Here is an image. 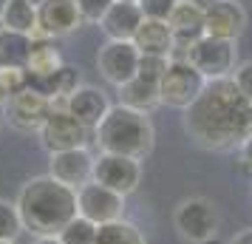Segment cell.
<instances>
[{
  "mask_svg": "<svg viewBox=\"0 0 252 244\" xmlns=\"http://www.w3.org/2000/svg\"><path fill=\"white\" fill-rule=\"evenodd\" d=\"M145 20V14L139 9V3H125V0H114L111 9L102 14L99 29L108 40H133L139 26Z\"/></svg>",
  "mask_w": 252,
  "mask_h": 244,
  "instance_id": "17",
  "label": "cell"
},
{
  "mask_svg": "<svg viewBox=\"0 0 252 244\" xmlns=\"http://www.w3.org/2000/svg\"><path fill=\"white\" fill-rule=\"evenodd\" d=\"M94 142L99 145V153H119L145 162L156 148V128L150 114L116 103L94 131Z\"/></svg>",
  "mask_w": 252,
  "mask_h": 244,
  "instance_id": "3",
  "label": "cell"
},
{
  "mask_svg": "<svg viewBox=\"0 0 252 244\" xmlns=\"http://www.w3.org/2000/svg\"><path fill=\"white\" fill-rule=\"evenodd\" d=\"M139 57L142 54L133 46V40H105L96 51V71L102 74L105 82L119 88L136 77Z\"/></svg>",
  "mask_w": 252,
  "mask_h": 244,
  "instance_id": "10",
  "label": "cell"
},
{
  "mask_svg": "<svg viewBox=\"0 0 252 244\" xmlns=\"http://www.w3.org/2000/svg\"><path fill=\"white\" fill-rule=\"evenodd\" d=\"M201 244H227V242H221L218 236H213V239H207V242H201Z\"/></svg>",
  "mask_w": 252,
  "mask_h": 244,
  "instance_id": "35",
  "label": "cell"
},
{
  "mask_svg": "<svg viewBox=\"0 0 252 244\" xmlns=\"http://www.w3.org/2000/svg\"><path fill=\"white\" fill-rule=\"evenodd\" d=\"M173 227L184 242L201 244L218 236V208L207 196H187L173 210Z\"/></svg>",
  "mask_w": 252,
  "mask_h": 244,
  "instance_id": "5",
  "label": "cell"
},
{
  "mask_svg": "<svg viewBox=\"0 0 252 244\" xmlns=\"http://www.w3.org/2000/svg\"><path fill=\"white\" fill-rule=\"evenodd\" d=\"M74 3H77V9H80L82 23H99L102 14L111 9L114 0H74Z\"/></svg>",
  "mask_w": 252,
  "mask_h": 244,
  "instance_id": "29",
  "label": "cell"
},
{
  "mask_svg": "<svg viewBox=\"0 0 252 244\" xmlns=\"http://www.w3.org/2000/svg\"><path fill=\"white\" fill-rule=\"evenodd\" d=\"M207 80L190 66L187 57H170L167 71L159 80V103L176 111H187L204 91Z\"/></svg>",
  "mask_w": 252,
  "mask_h": 244,
  "instance_id": "4",
  "label": "cell"
},
{
  "mask_svg": "<svg viewBox=\"0 0 252 244\" xmlns=\"http://www.w3.org/2000/svg\"><path fill=\"white\" fill-rule=\"evenodd\" d=\"M167 26H170L173 40H176V54L173 57H184L187 48H193L204 37V9H198L193 0H179Z\"/></svg>",
  "mask_w": 252,
  "mask_h": 244,
  "instance_id": "16",
  "label": "cell"
},
{
  "mask_svg": "<svg viewBox=\"0 0 252 244\" xmlns=\"http://www.w3.org/2000/svg\"><path fill=\"white\" fill-rule=\"evenodd\" d=\"M184 57L207 82L210 80H227L238 66V48L229 40H216V37H201L193 48H187Z\"/></svg>",
  "mask_w": 252,
  "mask_h": 244,
  "instance_id": "8",
  "label": "cell"
},
{
  "mask_svg": "<svg viewBox=\"0 0 252 244\" xmlns=\"http://www.w3.org/2000/svg\"><path fill=\"white\" fill-rule=\"evenodd\" d=\"M77 216L88 219L96 227L119 221L125 219V196H119L96 182H88L77 190Z\"/></svg>",
  "mask_w": 252,
  "mask_h": 244,
  "instance_id": "11",
  "label": "cell"
},
{
  "mask_svg": "<svg viewBox=\"0 0 252 244\" xmlns=\"http://www.w3.org/2000/svg\"><path fill=\"white\" fill-rule=\"evenodd\" d=\"M82 26L74 0H37V37H68Z\"/></svg>",
  "mask_w": 252,
  "mask_h": 244,
  "instance_id": "13",
  "label": "cell"
},
{
  "mask_svg": "<svg viewBox=\"0 0 252 244\" xmlns=\"http://www.w3.org/2000/svg\"><path fill=\"white\" fill-rule=\"evenodd\" d=\"M184 114L187 137L204 151H238L252 134V103L229 80H210Z\"/></svg>",
  "mask_w": 252,
  "mask_h": 244,
  "instance_id": "1",
  "label": "cell"
},
{
  "mask_svg": "<svg viewBox=\"0 0 252 244\" xmlns=\"http://www.w3.org/2000/svg\"><path fill=\"white\" fill-rule=\"evenodd\" d=\"M167 63H170V57H153V54H142V57H139L136 77H142V80H148V82H159L161 74L167 71Z\"/></svg>",
  "mask_w": 252,
  "mask_h": 244,
  "instance_id": "27",
  "label": "cell"
},
{
  "mask_svg": "<svg viewBox=\"0 0 252 244\" xmlns=\"http://www.w3.org/2000/svg\"><path fill=\"white\" fill-rule=\"evenodd\" d=\"M142 176H145V168L139 159H130V156H119V153H96L94 156V179L96 185L114 190L119 196H130L136 193L139 185H142Z\"/></svg>",
  "mask_w": 252,
  "mask_h": 244,
  "instance_id": "7",
  "label": "cell"
},
{
  "mask_svg": "<svg viewBox=\"0 0 252 244\" xmlns=\"http://www.w3.org/2000/svg\"><path fill=\"white\" fill-rule=\"evenodd\" d=\"M51 108H54V103L48 97L34 91L32 85H26L23 91H17L9 103L0 108V114H3V119L14 131H20V134H37V131L43 128L46 116L51 114Z\"/></svg>",
  "mask_w": 252,
  "mask_h": 244,
  "instance_id": "9",
  "label": "cell"
},
{
  "mask_svg": "<svg viewBox=\"0 0 252 244\" xmlns=\"http://www.w3.org/2000/svg\"><path fill=\"white\" fill-rule=\"evenodd\" d=\"M119 103L127 105V108H136V111H145L150 114L159 103V82H148L142 77H133L130 82L119 85Z\"/></svg>",
  "mask_w": 252,
  "mask_h": 244,
  "instance_id": "23",
  "label": "cell"
},
{
  "mask_svg": "<svg viewBox=\"0 0 252 244\" xmlns=\"http://www.w3.org/2000/svg\"><path fill=\"white\" fill-rule=\"evenodd\" d=\"M238 171L252 179V134L241 142V148H238Z\"/></svg>",
  "mask_w": 252,
  "mask_h": 244,
  "instance_id": "31",
  "label": "cell"
},
{
  "mask_svg": "<svg viewBox=\"0 0 252 244\" xmlns=\"http://www.w3.org/2000/svg\"><path fill=\"white\" fill-rule=\"evenodd\" d=\"M32 43H34V37L0 29V69L26 71V63H29V54H32Z\"/></svg>",
  "mask_w": 252,
  "mask_h": 244,
  "instance_id": "22",
  "label": "cell"
},
{
  "mask_svg": "<svg viewBox=\"0 0 252 244\" xmlns=\"http://www.w3.org/2000/svg\"><path fill=\"white\" fill-rule=\"evenodd\" d=\"M32 244H60L57 236H40V239H32Z\"/></svg>",
  "mask_w": 252,
  "mask_h": 244,
  "instance_id": "33",
  "label": "cell"
},
{
  "mask_svg": "<svg viewBox=\"0 0 252 244\" xmlns=\"http://www.w3.org/2000/svg\"><path fill=\"white\" fill-rule=\"evenodd\" d=\"M29 85H32L34 91H40L43 97H48L54 105H63L71 94L82 85V80H80V69H77V66L63 63L51 77H46V80H29Z\"/></svg>",
  "mask_w": 252,
  "mask_h": 244,
  "instance_id": "19",
  "label": "cell"
},
{
  "mask_svg": "<svg viewBox=\"0 0 252 244\" xmlns=\"http://www.w3.org/2000/svg\"><path fill=\"white\" fill-rule=\"evenodd\" d=\"M133 46L139 48V54H153V57L176 54V40L164 20H142L139 32L133 35Z\"/></svg>",
  "mask_w": 252,
  "mask_h": 244,
  "instance_id": "18",
  "label": "cell"
},
{
  "mask_svg": "<svg viewBox=\"0 0 252 244\" xmlns=\"http://www.w3.org/2000/svg\"><path fill=\"white\" fill-rule=\"evenodd\" d=\"M0 29L37 37V0H9L0 17Z\"/></svg>",
  "mask_w": 252,
  "mask_h": 244,
  "instance_id": "21",
  "label": "cell"
},
{
  "mask_svg": "<svg viewBox=\"0 0 252 244\" xmlns=\"http://www.w3.org/2000/svg\"><path fill=\"white\" fill-rule=\"evenodd\" d=\"M179 0H139V9L145 14V20H170L173 9Z\"/></svg>",
  "mask_w": 252,
  "mask_h": 244,
  "instance_id": "28",
  "label": "cell"
},
{
  "mask_svg": "<svg viewBox=\"0 0 252 244\" xmlns=\"http://www.w3.org/2000/svg\"><path fill=\"white\" fill-rule=\"evenodd\" d=\"M195 6H198V9H210V6H213V3H216V0H193Z\"/></svg>",
  "mask_w": 252,
  "mask_h": 244,
  "instance_id": "34",
  "label": "cell"
},
{
  "mask_svg": "<svg viewBox=\"0 0 252 244\" xmlns=\"http://www.w3.org/2000/svg\"><path fill=\"white\" fill-rule=\"evenodd\" d=\"M229 80L235 82V88H238V91L252 103V60L238 63V66H235V71L229 74Z\"/></svg>",
  "mask_w": 252,
  "mask_h": 244,
  "instance_id": "30",
  "label": "cell"
},
{
  "mask_svg": "<svg viewBox=\"0 0 252 244\" xmlns=\"http://www.w3.org/2000/svg\"><path fill=\"white\" fill-rule=\"evenodd\" d=\"M125 3H139V0H125Z\"/></svg>",
  "mask_w": 252,
  "mask_h": 244,
  "instance_id": "37",
  "label": "cell"
},
{
  "mask_svg": "<svg viewBox=\"0 0 252 244\" xmlns=\"http://www.w3.org/2000/svg\"><path fill=\"white\" fill-rule=\"evenodd\" d=\"M63 63H65V60L60 54V48L54 46V40H48V37H34L32 54H29V63H26V74H29V80H46V77H51Z\"/></svg>",
  "mask_w": 252,
  "mask_h": 244,
  "instance_id": "20",
  "label": "cell"
},
{
  "mask_svg": "<svg viewBox=\"0 0 252 244\" xmlns=\"http://www.w3.org/2000/svg\"><path fill=\"white\" fill-rule=\"evenodd\" d=\"M0 244H9V242H0Z\"/></svg>",
  "mask_w": 252,
  "mask_h": 244,
  "instance_id": "38",
  "label": "cell"
},
{
  "mask_svg": "<svg viewBox=\"0 0 252 244\" xmlns=\"http://www.w3.org/2000/svg\"><path fill=\"white\" fill-rule=\"evenodd\" d=\"M96 224H91L88 219H82V216H77V219H71L63 230H60V244H96Z\"/></svg>",
  "mask_w": 252,
  "mask_h": 244,
  "instance_id": "25",
  "label": "cell"
},
{
  "mask_svg": "<svg viewBox=\"0 0 252 244\" xmlns=\"http://www.w3.org/2000/svg\"><path fill=\"white\" fill-rule=\"evenodd\" d=\"M23 233V221L17 213V205L9 199H0V242L14 244Z\"/></svg>",
  "mask_w": 252,
  "mask_h": 244,
  "instance_id": "26",
  "label": "cell"
},
{
  "mask_svg": "<svg viewBox=\"0 0 252 244\" xmlns=\"http://www.w3.org/2000/svg\"><path fill=\"white\" fill-rule=\"evenodd\" d=\"M23 233H32L34 239L40 236H60V230L77 219V190L60 185L48 174L29 179L14 199Z\"/></svg>",
  "mask_w": 252,
  "mask_h": 244,
  "instance_id": "2",
  "label": "cell"
},
{
  "mask_svg": "<svg viewBox=\"0 0 252 244\" xmlns=\"http://www.w3.org/2000/svg\"><path fill=\"white\" fill-rule=\"evenodd\" d=\"M111 105H114V103H111V97H108L105 88L82 82L80 88H77V91L63 103V108H65V111H68L80 125H85L88 131H96V128H99V122L108 116Z\"/></svg>",
  "mask_w": 252,
  "mask_h": 244,
  "instance_id": "15",
  "label": "cell"
},
{
  "mask_svg": "<svg viewBox=\"0 0 252 244\" xmlns=\"http://www.w3.org/2000/svg\"><path fill=\"white\" fill-rule=\"evenodd\" d=\"M96 244H148V239L133 221L119 219L111 224H102L96 230Z\"/></svg>",
  "mask_w": 252,
  "mask_h": 244,
  "instance_id": "24",
  "label": "cell"
},
{
  "mask_svg": "<svg viewBox=\"0 0 252 244\" xmlns=\"http://www.w3.org/2000/svg\"><path fill=\"white\" fill-rule=\"evenodd\" d=\"M91 134L94 131H88L85 125H80L63 105H54L51 114L46 116V122H43V128L37 131L40 145H43L46 153L88 148V145H91Z\"/></svg>",
  "mask_w": 252,
  "mask_h": 244,
  "instance_id": "6",
  "label": "cell"
},
{
  "mask_svg": "<svg viewBox=\"0 0 252 244\" xmlns=\"http://www.w3.org/2000/svg\"><path fill=\"white\" fill-rule=\"evenodd\" d=\"M227 244H252V227H244V230H238Z\"/></svg>",
  "mask_w": 252,
  "mask_h": 244,
  "instance_id": "32",
  "label": "cell"
},
{
  "mask_svg": "<svg viewBox=\"0 0 252 244\" xmlns=\"http://www.w3.org/2000/svg\"><path fill=\"white\" fill-rule=\"evenodd\" d=\"M48 176L71 190H80L94 179V153L88 148L48 153Z\"/></svg>",
  "mask_w": 252,
  "mask_h": 244,
  "instance_id": "14",
  "label": "cell"
},
{
  "mask_svg": "<svg viewBox=\"0 0 252 244\" xmlns=\"http://www.w3.org/2000/svg\"><path fill=\"white\" fill-rule=\"evenodd\" d=\"M6 3H9V0H0V17H3V9H6Z\"/></svg>",
  "mask_w": 252,
  "mask_h": 244,
  "instance_id": "36",
  "label": "cell"
},
{
  "mask_svg": "<svg viewBox=\"0 0 252 244\" xmlns=\"http://www.w3.org/2000/svg\"><path fill=\"white\" fill-rule=\"evenodd\" d=\"M247 23L250 17L241 0H216L210 9H204V37L238 43V37L247 32Z\"/></svg>",
  "mask_w": 252,
  "mask_h": 244,
  "instance_id": "12",
  "label": "cell"
}]
</instances>
